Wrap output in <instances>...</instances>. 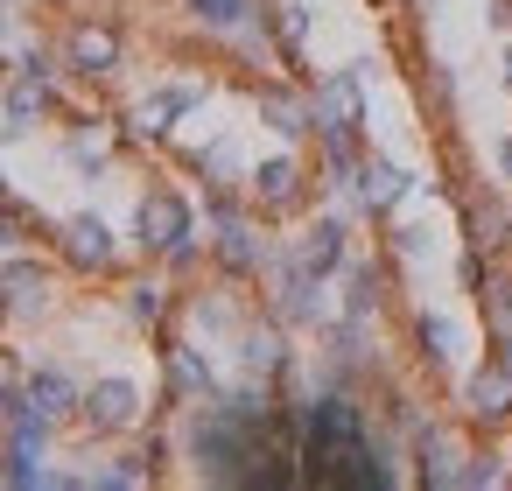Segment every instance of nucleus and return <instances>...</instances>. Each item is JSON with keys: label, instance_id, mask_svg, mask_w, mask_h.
I'll use <instances>...</instances> for the list:
<instances>
[{"label": "nucleus", "instance_id": "nucleus-1", "mask_svg": "<svg viewBox=\"0 0 512 491\" xmlns=\"http://www.w3.org/2000/svg\"><path fill=\"white\" fill-rule=\"evenodd\" d=\"M141 414H148V393H141V379H127V372L92 379V386H85V407H78L85 435H127V428H141Z\"/></svg>", "mask_w": 512, "mask_h": 491}, {"label": "nucleus", "instance_id": "nucleus-2", "mask_svg": "<svg viewBox=\"0 0 512 491\" xmlns=\"http://www.w3.org/2000/svg\"><path fill=\"white\" fill-rule=\"evenodd\" d=\"M134 232H141V246H148V253H169L176 267L190 260V239H197L190 204H183L176 190H148V197H141V211H134Z\"/></svg>", "mask_w": 512, "mask_h": 491}, {"label": "nucleus", "instance_id": "nucleus-3", "mask_svg": "<svg viewBox=\"0 0 512 491\" xmlns=\"http://www.w3.org/2000/svg\"><path fill=\"white\" fill-rule=\"evenodd\" d=\"M309 113H316V134H358L365 127V78L358 71H330L316 85Z\"/></svg>", "mask_w": 512, "mask_h": 491}, {"label": "nucleus", "instance_id": "nucleus-4", "mask_svg": "<svg viewBox=\"0 0 512 491\" xmlns=\"http://www.w3.org/2000/svg\"><path fill=\"white\" fill-rule=\"evenodd\" d=\"M120 57H127L120 29H106V22H71V36H64V64H71L78 78H113Z\"/></svg>", "mask_w": 512, "mask_h": 491}, {"label": "nucleus", "instance_id": "nucleus-5", "mask_svg": "<svg viewBox=\"0 0 512 491\" xmlns=\"http://www.w3.org/2000/svg\"><path fill=\"white\" fill-rule=\"evenodd\" d=\"M246 197H253L260 211H295V204H302V162H295V155L253 162V169H246Z\"/></svg>", "mask_w": 512, "mask_h": 491}, {"label": "nucleus", "instance_id": "nucleus-6", "mask_svg": "<svg viewBox=\"0 0 512 491\" xmlns=\"http://www.w3.org/2000/svg\"><path fill=\"white\" fill-rule=\"evenodd\" d=\"M22 386H29V407H36V414H50L57 428H64V421H78V407H85V386H78L64 365H29V379H22Z\"/></svg>", "mask_w": 512, "mask_h": 491}, {"label": "nucleus", "instance_id": "nucleus-7", "mask_svg": "<svg viewBox=\"0 0 512 491\" xmlns=\"http://www.w3.org/2000/svg\"><path fill=\"white\" fill-rule=\"evenodd\" d=\"M463 400H470V421H512V358H491V365H477L470 372V386H463Z\"/></svg>", "mask_w": 512, "mask_h": 491}, {"label": "nucleus", "instance_id": "nucleus-8", "mask_svg": "<svg viewBox=\"0 0 512 491\" xmlns=\"http://www.w3.org/2000/svg\"><path fill=\"white\" fill-rule=\"evenodd\" d=\"M197 106H204V85H169V92H155V99L134 106V134H141V141H162V134H176V120L197 113Z\"/></svg>", "mask_w": 512, "mask_h": 491}, {"label": "nucleus", "instance_id": "nucleus-9", "mask_svg": "<svg viewBox=\"0 0 512 491\" xmlns=\"http://www.w3.org/2000/svg\"><path fill=\"white\" fill-rule=\"evenodd\" d=\"M351 190H358V204L365 211H400L407 204V190H414V176L400 169V162H358V176H351Z\"/></svg>", "mask_w": 512, "mask_h": 491}, {"label": "nucleus", "instance_id": "nucleus-10", "mask_svg": "<svg viewBox=\"0 0 512 491\" xmlns=\"http://www.w3.org/2000/svg\"><path fill=\"white\" fill-rule=\"evenodd\" d=\"M295 260L316 274V281H330L344 260H351V232H344V218H316L309 232H302V246H295Z\"/></svg>", "mask_w": 512, "mask_h": 491}, {"label": "nucleus", "instance_id": "nucleus-11", "mask_svg": "<svg viewBox=\"0 0 512 491\" xmlns=\"http://www.w3.org/2000/svg\"><path fill=\"white\" fill-rule=\"evenodd\" d=\"M64 260H78V267H113V260H120L113 225H106V218H92V211L64 218Z\"/></svg>", "mask_w": 512, "mask_h": 491}, {"label": "nucleus", "instance_id": "nucleus-12", "mask_svg": "<svg viewBox=\"0 0 512 491\" xmlns=\"http://www.w3.org/2000/svg\"><path fill=\"white\" fill-rule=\"evenodd\" d=\"M50 288H57V274L43 260H0V302L8 309H43Z\"/></svg>", "mask_w": 512, "mask_h": 491}, {"label": "nucleus", "instance_id": "nucleus-13", "mask_svg": "<svg viewBox=\"0 0 512 491\" xmlns=\"http://www.w3.org/2000/svg\"><path fill=\"white\" fill-rule=\"evenodd\" d=\"M239 358H246L253 379H281V372H288V337H281V323H253L246 344H239Z\"/></svg>", "mask_w": 512, "mask_h": 491}, {"label": "nucleus", "instance_id": "nucleus-14", "mask_svg": "<svg viewBox=\"0 0 512 491\" xmlns=\"http://www.w3.org/2000/svg\"><path fill=\"white\" fill-rule=\"evenodd\" d=\"M414 463H421V484H456V470H463V456H456V442L428 421V428H414Z\"/></svg>", "mask_w": 512, "mask_h": 491}, {"label": "nucleus", "instance_id": "nucleus-15", "mask_svg": "<svg viewBox=\"0 0 512 491\" xmlns=\"http://www.w3.org/2000/svg\"><path fill=\"white\" fill-rule=\"evenodd\" d=\"M414 337H421V358H428L435 372H449V365L463 358V330H456L449 316H435V309H421V316H414Z\"/></svg>", "mask_w": 512, "mask_h": 491}, {"label": "nucleus", "instance_id": "nucleus-16", "mask_svg": "<svg viewBox=\"0 0 512 491\" xmlns=\"http://www.w3.org/2000/svg\"><path fill=\"white\" fill-rule=\"evenodd\" d=\"M260 120H267L281 141H302V134H316V113H309L302 99H288V92H260Z\"/></svg>", "mask_w": 512, "mask_h": 491}, {"label": "nucleus", "instance_id": "nucleus-17", "mask_svg": "<svg viewBox=\"0 0 512 491\" xmlns=\"http://www.w3.org/2000/svg\"><path fill=\"white\" fill-rule=\"evenodd\" d=\"M0 106H8V113H15V127L29 134V127H36V120L50 113V78H36V71H22V78L8 85V99H0Z\"/></svg>", "mask_w": 512, "mask_h": 491}, {"label": "nucleus", "instance_id": "nucleus-18", "mask_svg": "<svg viewBox=\"0 0 512 491\" xmlns=\"http://www.w3.org/2000/svg\"><path fill=\"white\" fill-rule=\"evenodd\" d=\"M169 379L176 393H218V372L197 358V344H169Z\"/></svg>", "mask_w": 512, "mask_h": 491}, {"label": "nucleus", "instance_id": "nucleus-19", "mask_svg": "<svg viewBox=\"0 0 512 491\" xmlns=\"http://www.w3.org/2000/svg\"><path fill=\"white\" fill-rule=\"evenodd\" d=\"M71 162L99 176V169L113 162V141H106V127H78V134H71Z\"/></svg>", "mask_w": 512, "mask_h": 491}, {"label": "nucleus", "instance_id": "nucleus-20", "mask_svg": "<svg viewBox=\"0 0 512 491\" xmlns=\"http://www.w3.org/2000/svg\"><path fill=\"white\" fill-rule=\"evenodd\" d=\"M127 316H134V323H162V316H169V288H162V281H134V288H127Z\"/></svg>", "mask_w": 512, "mask_h": 491}, {"label": "nucleus", "instance_id": "nucleus-21", "mask_svg": "<svg viewBox=\"0 0 512 491\" xmlns=\"http://www.w3.org/2000/svg\"><path fill=\"white\" fill-rule=\"evenodd\" d=\"M372 309H379V274H372V267L358 260V267H351V295H344V316H358V323H365Z\"/></svg>", "mask_w": 512, "mask_h": 491}, {"label": "nucleus", "instance_id": "nucleus-22", "mask_svg": "<svg viewBox=\"0 0 512 491\" xmlns=\"http://www.w3.org/2000/svg\"><path fill=\"white\" fill-rule=\"evenodd\" d=\"M190 8H197L204 29H239L246 22V0H190Z\"/></svg>", "mask_w": 512, "mask_h": 491}, {"label": "nucleus", "instance_id": "nucleus-23", "mask_svg": "<svg viewBox=\"0 0 512 491\" xmlns=\"http://www.w3.org/2000/svg\"><path fill=\"white\" fill-rule=\"evenodd\" d=\"M477 288H484V316H491L498 330H512V281L498 274V281H477Z\"/></svg>", "mask_w": 512, "mask_h": 491}, {"label": "nucleus", "instance_id": "nucleus-24", "mask_svg": "<svg viewBox=\"0 0 512 491\" xmlns=\"http://www.w3.org/2000/svg\"><path fill=\"white\" fill-rule=\"evenodd\" d=\"M505 470H498V456H463V470H456V484L463 491H484V484H498Z\"/></svg>", "mask_w": 512, "mask_h": 491}, {"label": "nucleus", "instance_id": "nucleus-25", "mask_svg": "<svg viewBox=\"0 0 512 491\" xmlns=\"http://www.w3.org/2000/svg\"><path fill=\"white\" fill-rule=\"evenodd\" d=\"M15 246H22V218L0 204V253H15Z\"/></svg>", "mask_w": 512, "mask_h": 491}, {"label": "nucleus", "instance_id": "nucleus-26", "mask_svg": "<svg viewBox=\"0 0 512 491\" xmlns=\"http://www.w3.org/2000/svg\"><path fill=\"white\" fill-rule=\"evenodd\" d=\"M498 169H505V183H512V134L498 141Z\"/></svg>", "mask_w": 512, "mask_h": 491}, {"label": "nucleus", "instance_id": "nucleus-27", "mask_svg": "<svg viewBox=\"0 0 512 491\" xmlns=\"http://www.w3.org/2000/svg\"><path fill=\"white\" fill-rule=\"evenodd\" d=\"M505 85H512V57H505Z\"/></svg>", "mask_w": 512, "mask_h": 491}]
</instances>
